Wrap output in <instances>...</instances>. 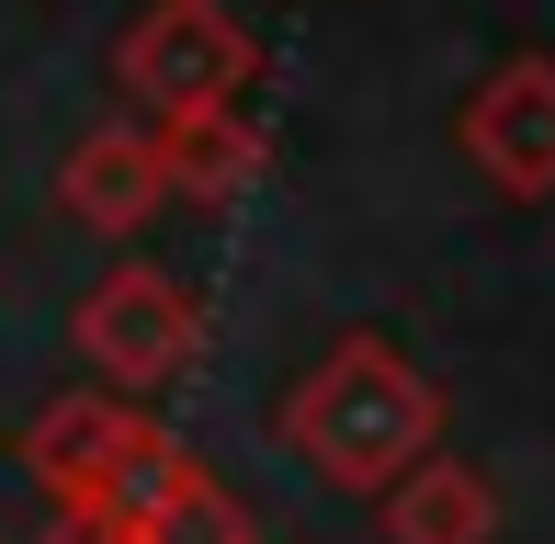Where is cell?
Masks as SVG:
<instances>
[{"mask_svg": "<svg viewBox=\"0 0 555 544\" xmlns=\"http://www.w3.org/2000/svg\"><path fill=\"white\" fill-rule=\"evenodd\" d=\"M284 454L340 500H386L420 454H442V386L386 329H340L284 398Z\"/></svg>", "mask_w": 555, "mask_h": 544, "instance_id": "cell-1", "label": "cell"}, {"mask_svg": "<svg viewBox=\"0 0 555 544\" xmlns=\"http://www.w3.org/2000/svg\"><path fill=\"white\" fill-rule=\"evenodd\" d=\"M23 465H35V488L57 500V522H137V533H147V510L193 477L182 431H159L137 398H103V386L46 398L23 419Z\"/></svg>", "mask_w": 555, "mask_h": 544, "instance_id": "cell-2", "label": "cell"}, {"mask_svg": "<svg viewBox=\"0 0 555 544\" xmlns=\"http://www.w3.org/2000/svg\"><path fill=\"white\" fill-rule=\"evenodd\" d=\"M114 80L137 91L147 126H182V114L249 103V80H261V35H249L227 0H147V12L114 35Z\"/></svg>", "mask_w": 555, "mask_h": 544, "instance_id": "cell-3", "label": "cell"}, {"mask_svg": "<svg viewBox=\"0 0 555 544\" xmlns=\"http://www.w3.org/2000/svg\"><path fill=\"white\" fill-rule=\"evenodd\" d=\"M68 340H80V363L103 375V398H159V386H182V363L205 352V307H193L182 272L125 261V272H103V284L80 295Z\"/></svg>", "mask_w": 555, "mask_h": 544, "instance_id": "cell-4", "label": "cell"}, {"mask_svg": "<svg viewBox=\"0 0 555 544\" xmlns=\"http://www.w3.org/2000/svg\"><path fill=\"white\" fill-rule=\"evenodd\" d=\"M453 147H465V170L488 193H511V205H544L555 193V57H499L488 80L465 91V114H453Z\"/></svg>", "mask_w": 555, "mask_h": 544, "instance_id": "cell-5", "label": "cell"}, {"mask_svg": "<svg viewBox=\"0 0 555 544\" xmlns=\"http://www.w3.org/2000/svg\"><path fill=\"white\" fill-rule=\"evenodd\" d=\"M57 205L103 238H137L147 216L170 205V170H159V126H91L57 170Z\"/></svg>", "mask_w": 555, "mask_h": 544, "instance_id": "cell-6", "label": "cell"}, {"mask_svg": "<svg viewBox=\"0 0 555 544\" xmlns=\"http://www.w3.org/2000/svg\"><path fill=\"white\" fill-rule=\"evenodd\" d=\"M374 510H386V544H499V488L465 454H420Z\"/></svg>", "mask_w": 555, "mask_h": 544, "instance_id": "cell-7", "label": "cell"}, {"mask_svg": "<svg viewBox=\"0 0 555 544\" xmlns=\"http://www.w3.org/2000/svg\"><path fill=\"white\" fill-rule=\"evenodd\" d=\"M272 137L249 126V103H216V114H182V126H159V170H170V205H238L249 182H261Z\"/></svg>", "mask_w": 555, "mask_h": 544, "instance_id": "cell-8", "label": "cell"}, {"mask_svg": "<svg viewBox=\"0 0 555 544\" xmlns=\"http://www.w3.org/2000/svg\"><path fill=\"white\" fill-rule=\"evenodd\" d=\"M147 544H261V533H249V510L227 500V488L205 477V465H193V477L170 488L159 510H147Z\"/></svg>", "mask_w": 555, "mask_h": 544, "instance_id": "cell-9", "label": "cell"}, {"mask_svg": "<svg viewBox=\"0 0 555 544\" xmlns=\"http://www.w3.org/2000/svg\"><path fill=\"white\" fill-rule=\"evenodd\" d=\"M57 544H147L137 522H57Z\"/></svg>", "mask_w": 555, "mask_h": 544, "instance_id": "cell-10", "label": "cell"}]
</instances>
